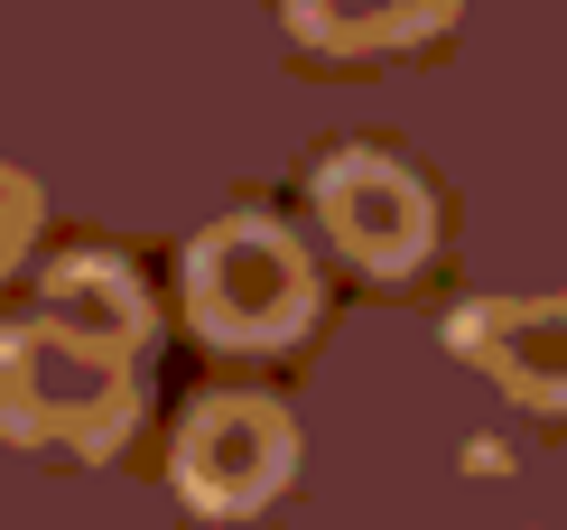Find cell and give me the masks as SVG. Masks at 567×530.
<instances>
[{
    "label": "cell",
    "mask_w": 567,
    "mask_h": 530,
    "mask_svg": "<svg viewBox=\"0 0 567 530\" xmlns=\"http://www.w3.org/2000/svg\"><path fill=\"white\" fill-rule=\"evenodd\" d=\"M150 326L122 261L56 271L47 317L0 335V428L38 447H112L131 428V345Z\"/></svg>",
    "instance_id": "1"
},
{
    "label": "cell",
    "mask_w": 567,
    "mask_h": 530,
    "mask_svg": "<svg viewBox=\"0 0 567 530\" xmlns=\"http://www.w3.org/2000/svg\"><path fill=\"white\" fill-rule=\"evenodd\" d=\"M186 317L215 345H289L317 317V271L270 214H224L186 243Z\"/></svg>",
    "instance_id": "2"
},
{
    "label": "cell",
    "mask_w": 567,
    "mask_h": 530,
    "mask_svg": "<svg viewBox=\"0 0 567 530\" xmlns=\"http://www.w3.org/2000/svg\"><path fill=\"white\" fill-rule=\"evenodd\" d=\"M289 466H298V428L261 391H215V400L186 409V428H177V493L215 521L261 512L289 485Z\"/></svg>",
    "instance_id": "3"
},
{
    "label": "cell",
    "mask_w": 567,
    "mask_h": 530,
    "mask_svg": "<svg viewBox=\"0 0 567 530\" xmlns=\"http://www.w3.org/2000/svg\"><path fill=\"white\" fill-rule=\"evenodd\" d=\"M317 214L372 279H410L419 261H429V233H437L429 186H419L391 150H336L317 167Z\"/></svg>",
    "instance_id": "4"
},
{
    "label": "cell",
    "mask_w": 567,
    "mask_h": 530,
    "mask_svg": "<svg viewBox=\"0 0 567 530\" xmlns=\"http://www.w3.org/2000/svg\"><path fill=\"white\" fill-rule=\"evenodd\" d=\"M456 345L522 409H567V288L558 298H475L456 317Z\"/></svg>",
    "instance_id": "5"
},
{
    "label": "cell",
    "mask_w": 567,
    "mask_h": 530,
    "mask_svg": "<svg viewBox=\"0 0 567 530\" xmlns=\"http://www.w3.org/2000/svg\"><path fill=\"white\" fill-rule=\"evenodd\" d=\"M289 29L326 57H400V47H429L456 0H279Z\"/></svg>",
    "instance_id": "6"
},
{
    "label": "cell",
    "mask_w": 567,
    "mask_h": 530,
    "mask_svg": "<svg viewBox=\"0 0 567 530\" xmlns=\"http://www.w3.org/2000/svg\"><path fill=\"white\" fill-rule=\"evenodd\" d=\"M29 233H38V186L19 177V167H0V271L29 252Z\"/></svg>",
    "instance_id": "7"
}]
</instances>
